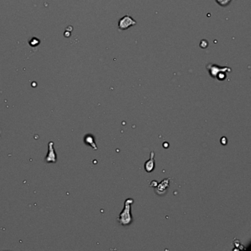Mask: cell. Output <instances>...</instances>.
Listing matches in <instances>:
<instances>
[{
	"instance_id": "obj_1",
	"label": "cell",
	"mask_w": 251,
	"mask_h": 251,
	"mask_svg": "<svg viewBox=\"0 0 251 251\" xmlns=\"http://www.w3.org/2000/svg\"><path fill=\"white\" fill-rule=\"evenodd\" d=\"M134 203V200L132 198H128L125 201V206L124 209L119 214L117 218V221L120 225L123 226H127L131 225L133 222V218L131 215V205Z\"/></svg>"
},
{
	"instance_id": "obj_2",
	"label": "cell",
	"mask_w": 251,
	"mask_h": 251,
	"mask_svg": "<svg viewBox=\"0 0 251 251\" xmlns=\"http://www.w3.org/2000/svg\"><path fill=\"white\" fill-rule=\"evenodd\" d=\"M209 74L213 78H217L219 80H224L226 79V73L231 72V69L227 66H219L217 64H208L206 66Z\"/></svg>"
},
{
	"instance_id": "obj_3",
	"label": "cell",
	"mask_w": 251,
	"mask_h": 251,
	"mask_svg": "<svg viewBox=\"0 0 251 251\" xmlns=\"http://www.w3.org/2000/svg\"><path fill=\"white\" fill-rule=\"evenodd\" d=\"M136 23L137 22H136V20L133 19L131 15H126L119 19L118 27L119 30H128V29H129L130 27L136 25Z\"/></svg>"
},
{
	"instance_id": "obj_4",
	"label": "cell",
	"mask_w": 251,
	"mask_h": 251,
	"mask_svg": "<svg viewBox=\"0 0 251 251\" xmlns=\"http://www.w3.org/2000/svg\"><path fill=\"white\" fill-rule=\"evenodd\" d=\"M171 181V178H165L160 183L157 184L156 187H155V191L157 194L162 196L167 193V190H168L169 187H170V183Z\"/></svg>"
},
{
	"instance_id": "obj_5",
	"label": "cell",
	"mask_w": 251,
	"mask_h": 251,
	"mask_svg": "<svg viewBox=\"0 0 251 251\" xmlns=\"http://www.w3.org/2000/svg\"><path fill=\"white\" fill-rule=\"evenodd\" d=\"M155 153L153 151H152L150 153V159L148 161H147L145 164V170L147 172L150 173L152 172L153 170H155Z\"/></svg>"
},
{
	"instance_id": "obj_6",
	"label": "cell",
	"mask_w": 251,
	"mask_h": 251,
	"mask_svg": "<svg viewBox=\"0 0 251 251\" xmlns=\"http://www.w3.org/2000/svg\"><path fill=\"white\" fill-rule=\"evenodd\" d=\"M215 1L221 7H226L231 2L232 0H215Z\"/></svg>"
}]
</instances>
